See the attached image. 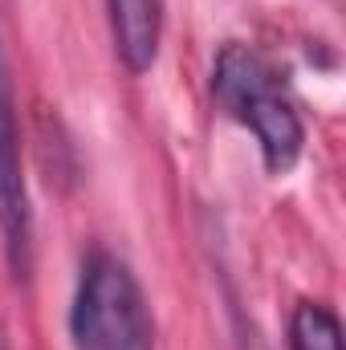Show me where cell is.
Here are the masks:
<instances>
[{"instance_id": "cell-2", "label": "cell", "mask_w": 346, "mask_h": 350, "mask_svg": "<svg viewBox=\"0 0 346 350\" xmlns=\"http://www.w3.org/2000/svg\"><path fill=\"white\" fill-rule=\"evenodd\" d=\"M74 350H155V318L131 265L94 253L70 306Z\"/></svg>"}, {"instance_id": "cell-6", "label": "cell", "mask_w": 346, "mask_h": 350, "mask_svg": "<svg viewBox=\"0 0 346 350\" xmlns=\"http://www.w3.org/2000/svg\"><path fill=\"white\" fill-rule=\"evenodd\" d=\"M0 350H8V338H4V330H0Z\"/></svg>"}, {"instance_id": "cell-5", "label": "cell", "mask_w": 346, "mask_h": 350, "mask_svg": "<svg viewBox=\"0 0 346 350\" xmlns=\"http://www.w3.org/2000/svg\"><path fill=\"white\" fill-rule=\"evenodd\" d=\"M289 347L293 350H343L338 314L322 301H302L289 318Z\"/></svg>"}, {"instance_id": "cell-3", "label": "cell", "mask_w": 346, "mask_h": 350, "mask_svg": "<svg viewBox=\"0 0 346 350\" xmlns=\"http://www.w3.org/2000/svg\"><path fill=\"white\" fill-rule=\"evenodd\" d=\"M0 245L4 261L16 281L33 269V204L25 183V155H21V126H16V98L12 74L0 45Z\"/></svg>"}, {"instance_id": "cell-4", "label": "cell", "mask_w": 346, "mask_h": 350, "mask_svg": "<svg viewBox=\"0 0 346 350\" xmlns=\"http://www.w3.org/2000/svg\"><path fill=\"white\" fill-rule=\"evenodd\" d=\"M110 41L131 74H147L163 45V0H106Z\"/></svg>"}, {"instance_id": "cell-1", "label": "cell", "mask_w": 346, "mask_h": 350, "mask_svg": "<svg viewBox=\"0 0 346 350\" xmlns=\"http://www.w3.org/2000/svg\"><path fill=\"white\" fill-rule=\"evenodd\" d=\"M212 94L224 106V114L237 118L257 139L265 172H293L306 147V126H302V114L281 82V74L273 70V62L261 49L245 41H224L212 62Z\"/></svg>"}]
</instances>
